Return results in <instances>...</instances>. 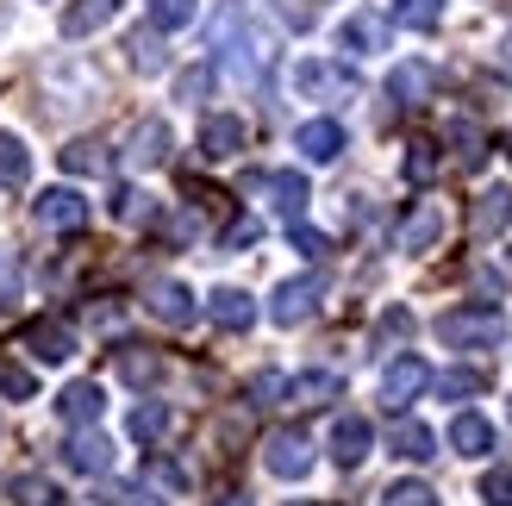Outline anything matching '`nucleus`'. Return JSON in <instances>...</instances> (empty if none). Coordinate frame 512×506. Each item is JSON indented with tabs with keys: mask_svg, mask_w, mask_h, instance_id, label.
I'll return each mask as SVG.
<instances>
[{
	"mask_svg": "<svg viewBox=\"0 0 512 506\" xmlns=\"http://www.w3.org/2000/svg\"><path fill=\"white\" fill-rule=\"evenodd\" d=\"M438 338L450 350H494V344H506V319L494 307H456L438 319Z\"/></svg>",
	"mask_w": 512,
	"mask_h": 506,
	"instance_id": "obj_1",
	"label": "nucleus"
},
{
	"mask_svg": "<svg viewBox=\"0 0 512 506\" xmlns=\"http://www.w3.org/2000/svg\"><path fill=\"white\" fill-rule=\"evenodd\" d=\"M294 88H300V100H356V94H363V82H356V69H344V63H325V57H306V63H294Z\"/></svg>",
	"mask_w": 512,
	"mask_h": 506,
	"instance_id": "obj_2",
	"label": "nucleus"
},
{
	"mask_svg": "<svg viewBox=\"0 0 512 506\" xmlns=\"http://www.w3.org/2000/svg\"><path fill=\"white\" fill-rule=\"evenodd\" d=\"M319 300H325V275H319V269H306V275H294V282H281V288H275L269 319H275V325H300V319H313Z\"/></svg>",
	"mask_w": 512,
	"mask_h": 506,
	"instance_id": "obj_3",
	"label": "nucleus"
},
{
	"mask_svg": "<svg viewBox=\"0 0 512 506\" xmlns=\"http://www.w3.org/2000/svg\"><path fill=\"white\" fill-rule=\"evenodd\" d=\"M263 469L275 475V482H300V475L313 469V438L294 432V425H288V432H275L263 444Z\"/></svg>",
	"mask_w": 512,
	"mask_h": 506,
	"instance_id": "obj_4",
	"label": "nucleus"
},
{
	"mask_svg": "<svg viewBox=\"0 0 512 506\" xmlns=\"http://www.w3.org/2000/svg\"><path fill=\"white\" fill-rule=\"evenodd\" d=\"M431 388V369L419 363V357H394L388 369H381V400H388V413H400V407H413V400Z\"/></svg>",
	"mask_w": 512,
	"mask_h": 506,
	"instance_id": "obj_5",
	"label": "nucleus"
},
{
	"mask_svg": "<svg viewBox=\"0 0 512 506\" xmlns=\"http://www.w3.org/2000/svg\"><path fill=\"white\" fill-rule=\"evenodd\" d=\"M294 150H300L306 163H338L344 150H350V132H344L338 119H306L300 132H294Z\"/></svg>",
	"mask_w": 512,
	"mask_h": 506,
	"instance_id": "obj_6",
	"label": "nucleus"
},
{
	"mask_svg": "<svg viewBox=\"0 0 512 506\" xmlns=\"http://www.w3.org/2000/svg\"><path fill=\"white\" fill-rule=\"evenodd\" d=\"M369 450H375V425L363 413H344L338 425H331V463H338V469H356Z\"/></svg>",
	"mask_w": 512,
	"mask_h": 506,
	"instance_id": "obj_7",
	"label": "nucleus"
},
{
	"mask_svg": "<svg viewBox=\"0 0 512 506\" xmlns=\"http://www.w3.org/2000/svg\"><path fill=\"white\" fill-rule=\"evenodd\" d=\"M38 225H50V232H82V225H88V200L75 188H44L38 194Z\"/></svg>",
	"mask_w": 512,
	"mask_h": 506,
	"instance_id": "obj_8",
	"label": "nucleus"
},
{
	"mask_svg": "<svg viewBox=\"0 0 512 506\" xmlns=\"http://www.w3.org/2000/svg\"><path fill=\"white\" fill-rule=\"evenodd\" d=\"M169 144H175L169 125H163V119H144L138 132L125 138V163H132V169H163V163H169Z\"/></svg>",
	"mask_w": 512,
	"mask_h": 506,
	"instance_id": "obj_9",
	"label": "nucleus"
},
{
	"mask_svg": "<svg viewBox=\"0 0 512 506\" xmlns=\"http://www.w3.org/2000/svg\"><path fill=\"white\" fill-rule=\"evenodd\" d=\"M25 350H32L38 363H69L75 357V332L63 319H32L25 325Z\"/></svg>",
	"mask_w": 512,
	"mask_h": 506,
	"instance_id": "obj_10",
	"label": "nucleus"
},
{
	"mask_svg": "<svg viewBox=\"0 0 512 506\" xmlns=\"http://www.w3.org/2000/svg\"><path fill=\"white\" fill-rule=\"evenodd\" d=\"M431 88H438V69H431V63H400V69L388 75V107L406 113V107H419Z\"/></svg>",
	"mask_w": 512,
	"mask_h": 506,
	"instance_id": "obj_11",
	"label": "nucleus"
},
{
	"mask_svg": "<svg viewBox=\"0 0 512 506\" xmlns=\"http://www.w3.org/2000/svg\"><path fill=\"white\" fill-rule=\"evenodd\" d=\"M144 307L157 313L163 325H175V332H182V325H194V313H200L194 294H188L182 282H150V288H144Z\"/></svg>",
	"mask_w": 512,
	"mask_h": 506,
	"instance_id": "obj_12",
	"label": "nucleus"
},
{
	"mask_svg": "<svg viewBox=\"0 0 512 506\" xmlns=\"http://www.w3.org/2000/svg\"><path fill=\"white\" fill-rule=\"evenodd\" d=\"M338 44L350 50V57H375V50H388V19L381 13H350L338 25Z\"/></svg>",
	"mask_w": 512,
	"mask_h": 506,
	"instance_id": "obj_13",
	"label": "nucleus"
},
{
	"mask_svg": "<svg viewBox=\"0 0 512 506\" xmlns=\"http://www.w3.org/2000/svg\"><path fill=\"white\" fill-rule=\"evenodd\" d=\"M207 319L219 325V332H250V325H256V300H250L244 288H213Z\"/></svg>",
	"mask_w": 512,
	"mask_h": 506,
	"instance_id": "obj_14",
	"label": "nucleus"
},
{
	"mask_svg": "<svg viewBox=\"0 0 512 506\" xmlns=\"http://www.w3.org/2000/svg\"><path fill=\"white\" fill-rule=\"evenodd\" d=\"M238 150H244V119L213 113L207 125H200V157L207 163H225V157H238Z\"/></svg>",
	"mask_w": 512,
	"mask_h": 506,
	"instance_id": "obj_15",
	"label": "nucleus"
},
{
	"mask_svg": "<svg viewBox=\"0 0 512 506\" xmlns=\"http://www.w3.org/2000/svg\"><path fill=\"white\" fill-rule=\"evenodd\" d=\"M63 463H69L75 475H107V469H113V444L100 438V432H75V438L63 444Z\"/></svg>",
	"mask_w": 512,
	"mask_h": 506,
	"instance_id": "obj_16",
	"label": "nucleus"
},
{
	"mask_svg": "<svg viewBox=\"0 0 512 506\" xmlns=\"http://www.w3.org/2000/svg\"><path fill=\"white\" fill-rule=\"evenodd\" d=\"M450 450H456V457H494L500 438H494V425L481 419V413H456V425H450Z\"/></svg>",
	"mask_w": 512,
	"mask_h": 506,
	"instance_id": "obj_17",
	"label": "nucleus"
},
{
	"mask_svg": "<svg viewBox=\"0 0 512 506\" xmlns=\"http://www.w3.org/2000/svg\"><path fill=\"white\" fill-rule=\"evenodd\" d=\"M281 394H288V407H325V400L344 394V382L331 369H306V375H294V382H281Z\"/></svg>",
	"mask_w": 512,
	"mask_h": 506,
	"instance_id": "obj_18",
	"label": "nucleus"
},
{
	"mask_svg": "<svg viewBox=\"0 0 512 506\" xmlns=\"http://www.w3.org/2000/svg\"><path fill=\"white\" fill-rule=\"evenodd\" d=\"M438 238H444V207L438 200H425V207H413L400 219V250H431Z\"/></svg>",
	"mask_w": 512,
	"mask_h": 506,
	"instance_id": "obj_19",
	"label": "nucleus"
},
{
	"mask_svg": "<svg viewBox=\"0 0 512 506\" xmlns=\"http://www.w3.org/2000/svg\"><path fill=\"white\" fill-rule=\"evenodd\" d=\"M57 413H63V425H94L100 413H107V394H100L94 382H69L57 394Z\"/></svg>",
	"mask_w": 512,
	"mask_h": 506,
	"instance_id": "obj_20",
	"label": "nucleus"
},
{
	"mask_svg": "<svg viewBox=\"0 0 512 506\" xmlns=\"http://www.w3.org/2000/svg\"><path fill=\"white\" fill-rule=\"evenodd\" d=\"M269 194H275V213L288 219V225H300L306 200H313V188H306V175H300V169H275V175H269Z\"/></svg>",
	"mask_w": 512,
	"mask_h": 506,
	"instance_id": "obj_21",
	"label": "nucleus"
},
{
	"mask_svg": "<svg viewBox=\"0 0 512 506\" xmlns=\"http://www.w3.org/2000/svg\"><path fill=\"white\" fill-rule=\"evenodd\" d=\"M113 369H119V382H132V388L163 382V357H157V350H144V344H125L119 357H113Z\"/></svg>",
	"mask_w": 512,
	"mask_h": 506,
	"instance_id": "obj_22",
	"label": "nucleus"
},
{
	"mask_svg": "<svg viewBox=\"0 0 512 506\" xmlns=\"http://www.w3.org/2000/svg\"><path fill=\"white\" fill-rule=\"evenodd\" d=\"M169 425H175V413L163 407V400H138V407L125 413V432H132L138 444H157V438H169Z\"/></svg>",
	"mask_w": 512,
	"mask_h": 506,
	"instance_id": "obj_23",
	"label": "nucleus"
},
{
	"mask_svg": "<svg viewBox=\"0 0 512 506\" xmlns=\"http://www.w3.org/2000/svg\"><path fill=\"white\" fill-rule=\"evenodd\" d=\"M125 50H132V69H138V75H163V69H169V50H163V32H157V25H138V32L125 38Z\"/></svg>",
	"mask_w": 512,
	"mask_h": 506,
	"instance_id": "obj_24",
	"label": "nucleus"
},
{
	"mask_svg": "<svg viewBox=\"0 0 512 506\" xmlns=\"http://www.w3.org/2000/svg\"><path fill=\"white\" fill-rule=\"evenodd\" d=\"M125 7V0H75V7L63 13V38H88V32H100L113 13Z\"/></svg>",
	"mask_w": 512,
	"mask_h": 506,
	"instance_id": "obj_25",
	"label": "nucleus"
},
{
	"mask_svg": "<svg viewBox=\"0 0 512 506\" xmlns=\"http://www.w3.org/2000/svg\"><path fill=\"white\" fill-rule=\"evenodd\" d=\"M506 219H512V188H488V194H481L475 200V238H500L506 232Z\"/></svg>",
	"mask_w": 512,
	"mask_h": 506,
	"instance_id": "obj_26",
	"label": "nucleus"
},
{
	"mask_svg": "<svg viewBox=\"0 0 512 506\" xmlns=\"http://www.w3.org/2000/svg\"><path fill=\"white\" fill-rule=\"evenodd\" d=\"M388 444H394V457H406V463H431V457H438V438H431V425H419V419H400Z\"/></svg>",
	"mask_w": 512,
	"mask_h": 506,
	"instance_id": "obj_27",
	"label": "nucleus"
},
{
	"mask_svg": "<svg viewBox=\"0 0 512 506\" xmlns=\"http://www.w3.org/2000/svg\"><path fill=\"white\" fill-rule=\"evenodd\" d=\"M63 169H69V175H107V169H113V150L100 144V138H75V144L63 150Z\"/></svg>",
	"mask_w": 512,
	"mask_h": 506,
	"instance_id": "obj_28",
	"label": "nucleus"
},
{
	"mask_svg": "<svg viewBox=\"0 0 512 506\" xmlns=\"http://www.w3.org/2000/svg\"><path fill=\"white\" fill-rule=\"evenodd\" d=\"M25 182H32V150L13 132H0V188H25Z\"/></svg>",
	"mask_w": 512,
	"mask_h": 506,
	"instance_id": "obj_29",
	"label": "nucleus"
},
{
	"mask_svg": "<svg viewBox=\"0 0 512 506\" xmlns=\"http://www.w3.org/2000/svg\"><path fill=\"white\" fill-rule=\"evenodd\" d=\"M444 138H450V150H456V163H481V157H488V138H481V125L475 119H450L444 125Z\"/></svg>",
	"mask_w": 512,
	"mask_h": 506,
	"instance_id": "obj_30",
	"label": "nucleus"
},
{
	"mask_svg": "<svg viewBox=\"0 0 512 506\" xmlns=\"http://www.w3.org/2000/svg\"><path fill=\"white\" fill-rule=\"evenodd\" d=\"M438 19H444V0H394V25H406V32H431Z\"/></svg>",
	"mask_w": 512,
	"mask_h": 506,
	"instance_id": "obj_31",
	"label": "nucleus"
},
{
	"mask_svg": "<svg viewBox=\"0 0 512 506\" xmlns=\"http://www.w3.org/2000/svg\"><path fill=\"white\" fill-rule=\"evenodd\" d=\"M431 382H438L444 400H469V394L488 388V369H444V375H431Z\"/></svg>",
	"mask_w": 512,
	"mask_h": 506,
	"instance_id": "obj_32",
	"label": "nucleus"
},
{
	"mask_svg": "<svg viewBox=\"0 0 512 506\" xmlns=\"http://www.w3.org/2000/svg\"><path fill=\"white\" fill-rule=\"evenodd\" d=\"M144 7H150V25H157V32H182V25H194L200 0H144Z\"/></svg>",
	"mask_w": 512,
	"mask_h": 506,
	"instance_id": "obj_33",
	"label": "nucleus"
},
{
	"mask_svg": "<svg viewBox=\"0 0 512 506\" xmlns=\"http://www.w3.org/2000/svg\"><path fill=\"white\" fill-rule=\"evenodd\" d=\"M63 494H57V482L50 475H19L13 482V506H57Z\"/></svg>",
	"mask_w": 512,
	"mask_h": 506,
	"instance_id": "obj_34",
	"label": "nucleus"
},
{
	"mask_svg": "<svg viewBox=\"0 0 512 506\" xmlns=\"http://www.w3.org/2000/svg\"><path fill=\"white\" fill-rule=\"evenodd\" d=\"M0 394H7V400H32L38 394V375L25 369V363H13V357H0Z\"/></svg>",
	"mask_w": 512,
	"mask_h": 506,
	"instance_id": "obj_35",
	"label": "nucleus"
},
{
	"mask_svg": "<svg viewBox=\"0 0 512 506\" xmlns=\"http://www.w3.org/2000/svg\"><path fill=\"white\" fill-rule=\"evenodd\" d=\"M207 94H213V69L207 63H194V69L175 75V100H188V107H194V100H207Z\"/></svg>",
	"mask_w": 512,
	"mask_h": 506,
	"instance_id": "obj_36",
	"label": "nucleus"
},
{
	"mask_svg": "<svg viewBox=\"0 0 512 506\" xmlns=\"http://www.w3.org/2000/svg\"><path fill=\"white\" fill-rule=\"evenodd\" d=\"M431 175H438V144H413V150H406V182L425 188Z\"/></svg>",
	"mask_w": 512,
	"mask_h": 506,
	"instance_id": "obj_37",
	"label": "nucleus"
},
{
	"mask_svg": "<svg viewBox=\"0 0 512 506\" xmlns=\"http://www.w3.org/2000/svg\"><path fill=\"white\" fill-rule=\"evenodd\" d=\"M113 219H119V225H144V219H150V194L119 188V194H113Z\"/></svg>",
	"mask_w": 512,
	"mask_h": 506,
	"instance_id": "obj_38",
	"label": "nucleus"
},
{
	"mask_svg": "<svg viewBox=\"0 0 512 506\" xmlns=\"http://www.w3.org/2000/svg\"><path fill=\"white\" fill-rule=\"evenodd\" d=\"M481 500H488V506H512V469L506 463H494L488 475H481Z\"/></svg>",
	"mask_w": 512,
	"mask_h": 506,
	"instance_id": "obj_39",
	"label": "nucleus"
},
{
	"mask_svg": "<svg viewBox=\"0 0 512 506\" xmlns=\"http://www.w3.org/2000/svg\"><path fill=\"white\" fill-rule=\"evenodd\" d=\"M381 506H438V494H431L425 482H394L388 494H381Z\"/></svg>",
	"mask_w": 512,
	"mask_h": 506,
	"instance_id": "obj_40",
	"label": "nucleus"
},
{
	"mask_svg": "<svg viewBox=\"0 0 512 506\" xmlns=\"http://www.w3.org/2000/svg\"><path fill=\"white\" fill-rule=\"evenodd\" d=\"M406 332H413V313H406V307H388V313H381V325H375V344H400Z\"/></svg>",
	"mask_w": 512,
	"mask_h": 506,
	"instance_id": "obj_41",
	"label": "nucleus"
},
{
	"mask_svg": "<svg viewBox=\"0 0 512 506\" xmlns=\"http://www.w3.org/2000/svg\"><path fill=\"white\" fill-rule=\"evenodd\" d=\"M13 300H19V257L0 250V307H13Z\"/></svg>",
	"mask_w": 512,
	"mask_h": 506,
	"instance_id": "obj_42",
	"label": "nucleus"
},
{
	"mask_svg": "<svg viewBox=\"0 0 512 506\" xmlns=\"http://www.w3.org/2000/svg\"><path fill=\"white\" fill-rule=\"evenodd\" d=\"M256 238H263V225H256V219H238V225H232V232H225L219 244H225V250H250Z\"/></svg>",
	"mask_w": 512,
	"mask_h": 506,
	"instance_id": "obj_43",
	"label": "nucleus"
},
{
	"mask_svg": "<svg viewBox=\"0 0 512 506\" xmlns=\"http://www.w3.org/2000/svg\"><path fill=\"white\" fill-rule=\"evenodd\" d=\"M294 250H300V257H325L331 244H325V238L313 232V225H294Z\"/></svg>",
	"mask_w": 512,
	"mask_h": 506,
	"instance_id": "obj_44",
	"label": "nucleus"
},
{
	"mask_svg": "<svg viewBox=\"0 0 512 506\" xmlns=\"http://www.w3.org/2000/svg\"><path fill=\"white\" fill-rule=\"evenodd\" d=\"M275 394H281V375H256V382H250V407H269Z\"/></svg>",
	"mask_w": 512,
	"mask_h": 506,
	"instance_id": "obj_45",
	"label": "nucleus"
},
{
	"mask_svg": "<svg viewBox=\"0 0 512 506\" xmlns=\"http://www.w3.org/2000/svg\"><path fill=\"white\" fill-rule=\"evenodd\" d=\"M150 475H157L163 488H188V469H182V463H163V457H157V463H150Z\"/></svg>",
	"mask_w": 512,
	"mask_h": 506,
	"instance_id": "obj_46",
	"label": "nucleus"
},
{
	"mask_svg": "<svg viewBox=\"0 0 512 506\" xmlns=\"http://www.w3.org/2000/svg\"><path fill=\"white\" fill-rule=\"evenodd\" d=\"M107 500H113V506H163L150 488H119V494H107Z\"/></svg>",
	"mask_w": 512,
	"mask_h": 506,
	"instance_id": "obj_47",
	"label": "nucleus"
},
{
	"mask_svg": "<svg viewBox=\"0 0 512 506\" xmlns=\"http://www.w3.org/2000/svg\"><path fill=\"white\" fill-rule=\"evenodd\" d=\"M494 63H500V75H506V82H512V38H506V44L494 50Z\"/></svg>",
	"mask_w": 512,
	"mask_h": 506,
	"instance_id": "obj_48",
	"label": "nucleus"
},
{
	"mask_svg": "<svg viewBox=\"0 0 512 506\" xmlns=\"http://www.w3.org/2000/svg\"><path fill=\"white\" fill-rule=\"evenodd\" d=\"M219 506H250V500H244V494H232V500H219Z\"/></svg>",
	"mask_w": 512,
	"mask_h": 506,
	"instance_id": "obj_49",
	"label": "nucleus"
},
{
	"mask_svg": "<svg viewBox=\"0 0 512 506\" xmlns=\"http://www.w3.org/2000/svg\"><path fill=\"white\" fill-rule=\"evenodd\" d=\"M294 506H306V500H294Z\"/></svg>",
	"mask_w": 512,
	"mask_h": 506,
	"instance_id": "obj_50",
	"label": "nucleus"
}]
</instances>
